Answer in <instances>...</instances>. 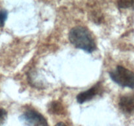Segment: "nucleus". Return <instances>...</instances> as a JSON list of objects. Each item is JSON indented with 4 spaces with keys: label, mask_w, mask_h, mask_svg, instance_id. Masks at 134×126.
<instances>
[{
    "label": "nucleus",
    "mask_w": 134,
    "mask_h": 126,
    "mask_svg": "<svg viewBox=\"0 0 134 126\" xmlns=\"http://www.w3.org/2000/svg\"><path fill=\"white\" fill-rule=\"evenodd\" d=\"M69 39L75 47L91 53L96 49V45L91 32L84 26H75L70 30Z\"/></svg>",
    "instance_id": "1"
},
{
    "label": "nucleus",
    "mask_w": 134,
    "mask_h": 126,
    "mask_svg": "<svg viewBox=\"0 0 134 126\" xmlns=\"http://www.w3.org/2000/svg\"><path fill=\"white\" fill-rule=\"evenodd\" d=\"M111 80L119 85L134 88V73L121 66H118L115 70L109 72Z\"/></svg>",
    "instance_id": "2"
},
{
    "label": "nucleus",
    "mask_w": 134,
    "mask_h": 126,
    "mask_svg": "<svg viewBox=\"0 0 134 126\" xmlns=\"http://www.w3.org/2000/svg\"><path fill=\"white\" fill-rule=\"evenodd\" d=\"M20 118L28 126H48L45 118L34 110L26 111Z\"/></svg>",
    "instance_id": "3"
},
{
    "label": "nucleus",
    "mask_w": 134,
    "mask_h": 126,
    "mask_svg": "<svg viewBox=\"0 0 134 126\" xmlns=\"http://www.w3.org/2000/svg\"><path fill=\"white\" fill-rule=\"evenodd\" d=\"M102 87L100 83H98L89 89L88 90L79 93L77 96V101L79 104H82L86 101H90L94 97L98 95L99 93H100L102 92Z\"/></svg>",
    "instance_id": "4"
},
{
    "label": "nucleus",
    "mask_w": 134,
    "mask_h": 126,
    "mask_svg": "<svg viewBox=\"0 0 134 126\" xmlns=\"http://www.w3.org/2000/svg\"><path fill=\"white\" fill-rule=\"evenodd\" d=\"M119 108L126 114H134V94L124 95L119 101Z\"/></svg>",
    "instance_id": "5"
},
{
    "label": "nucleus",
    "mask_w": 134,
    "mask_h": 126,
    "mask_svg": "<svg viewBox=\"0 0 134 126\" xmlns=\"http://www.w3.org/2000/svg\"><path fill=\"white\" fill-rule=\"evenodd\" d=\"M48 112L54 114H62L64 112V108L60 102L53 101L48 106Z\"/></svg>",
    "instance_id": "6"
},
{
    "label": "nucleus",
    "mask_w": 134,
    "mask_h": 126,
    "mask_svg": "<svg viewBox=\"0 0 134 126\" xmlns=\"http://www.w3.org/2000/svg\"><path fill=\"white\" fill-rule=\"evenodd\" d=\"M118 6L121 9H126L134 7V1H129V0H121L118 1Z\"/></svg>",
    "instance_id": "7"
},
{
    "label": "nucleus",
    "mask_w": 134,
    "mask_h": 126,
    "mask_svg": "<svg viewBox=\"0 0 134 126\" xmlns=\"http://www.w3.org/2000/svg\"><path fill=\"white\" fill-rule=\"evenodd\" d=\"M7 14L8 13L6 10L2 9L0 10V27H3L5 25V21L7 18Z\"/></svg>",
    "instance_id": "8"
},
{
    "label": "nucleus",
    "mask_w": 134,
    "mask_h": 126,
    "mask_svg": "<svg viewBox=\"0 0 134 126\" xmlns=\"http://www.w3.org/2000/svg\"><path fill=\"white\" fill-rule=\"evenodd\" d=\"M7 116V112L3 108H0V126H2Z\"/></svg>",
    "instance_id": "9"
},
{
    "label": "nucleus",
    "mask_w": 134,
    "mask_h": 126,
    "mask_svg": "<svg viewBox=\"0 0 134 126\" xmlns=\"http://www.w3.org/2000/svg\"><path fill=\"white\" fill-rule=\"evenodd\" d=\"M55 126H66V125H65V123H62V122H59V123H58Z\"/></svg>",
    "instance_id": "10"
}]
</instances>
